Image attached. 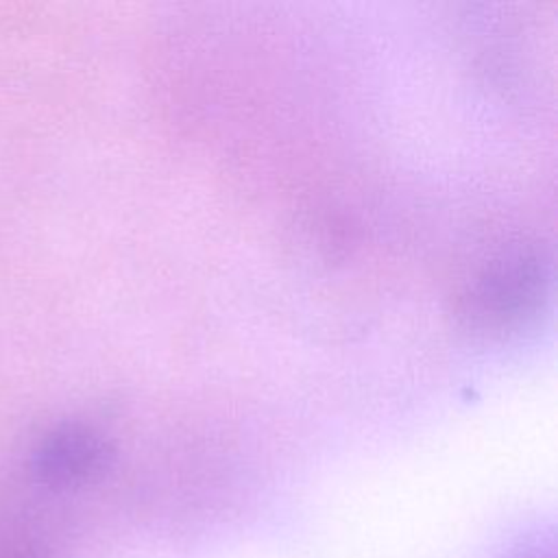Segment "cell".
<instances>
[{
    "label": "cell",
    "mask_w": 558,
    "mask_h": 558,
    "mask_svg": "<svg viewBox=\"0 0 558 558\" xmlns=\"http://www.w3.org/2000/svg\"><path fill=\"white\" fill-rule=\"evenodd\" d=\"M100 445L87 436H63L50 442L41 458L39 469L48 480L72 482L89 475L100 464Z\"/></svg>",
    "instance_id": "1"
}]
</instances>
